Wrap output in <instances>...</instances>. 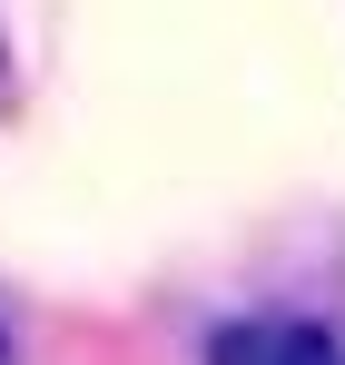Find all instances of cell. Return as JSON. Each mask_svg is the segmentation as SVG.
<instances>
[{
  "mask_svg": "<svg viewBox=\"0 0 345 365\" xmlns=\"http://www.w3.org/2000/svg\"><path fill=\"white\" fill-rule=\"evenodd\" d=\"M207 365H345V346L316 316H227L207 336Z\"/></svg>",
  "mask_w": 345,
  "mask_h": 365,
  "instance_id": "cell-1",
  "label": "cell"
}]
</instances>
